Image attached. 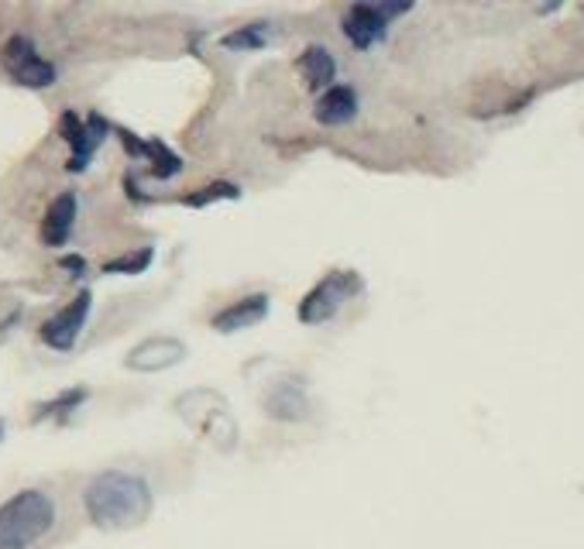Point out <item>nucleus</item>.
<instances>
[{"instance_id": "f03ea898", "label": "nucleus", "mask_w": 584, "mask_h": 549, "mask_svg": "<svg viewBox=\"0 0 584 549\" xmlns=\"http://www.w3.org/2000/svg\"><path fill=\"white\" fill-rule=\"evenodd\" d=\"M55 526V502L38 487H24L0 505V549H31Z\"/></svg>"}, {"instance_id": "7ed1b4c3", "label": "nucleus", "mask_w": 584, "mask_h": 549, "mask_svg": "<svg viewBox=\"0 0 584 549\" xmlns=\"http://www.w3.org/2000/svg\"><path fill=\"white\" fill-rule=\"evenodd\" d=\"M361 288H364V282H361L358 271H351V268L330 271L327 279H320V282L303 295V303H299V320H303L306 327H320V323L334 320L340 312V306H344L347 299H355Z\"/></svg>"}, {"instance_id": "4468645a", "label": "nucleus", "mask_w": 584, "mask_h": 549, "mask_svg": "<svg viewBox=\"0 0 584 549\" xmlns=\"http://www.w3.org/2000/svg\"><path fill=\"white\" fill-rule=\"evenodd\" d=\"M265 409L271 419H282V422H299V419L310 416V402L303 395V385H279L269 398H265Z\"/></svg>"}, {"instance_id": "2eb2a0df", "label": "nucleus", "mask_w": 584, "mask_h": 549, "mask_svg": "<svg viewBox=\"0 0 584 549\" xmlns=\"http://www.w3.org/2000/svg\"><path fill=\"white\" fill-rule=\"evenodd\" d=\"M269 38H271L269 24L254 21V24L238 28V31H230V35H224V48L227 52H258V48L269 45Z\"/></svg>"}, {"instance_id": "f3484780", "label": "nucleus", "mask_w": 584, "mask_h": 549, "mask_svg": "<svg viewBox=\"0 0 584 549\" xmlns=\"http://www.w3.org/2000/svg\"><path fill=\"white\" fill-rule=\"evenodd\" d=\"M241 196V189L234 186V182H210V186H200L196 193H189V196H182L186 206H210V203H221V199H238Z\"/></svg>"}, {"instance_id": "f257e3e1", "label": "nucleus", "mask_w": 584, "mask_h": 549, "mask_svg": "<svg viewBox=\"0 0 584 549\" xmlns=\"http://www.w3.org/2000/svg\"><path fill=\"white\" fill-rule=\"evenodd\" d=\"M83 505L96 528L124 532V528H138L152 515L155 498L145 478L128 474V470H104L87 484Z\"/></svg>"}, {"instance_id": "dca6fc26", "label": "nucleus", "mask_w": 584, "mask_h": 549, "mask_svg": "<svg viewBox=\"0 0 584 549\" xmlns=\"http://www.w3.org/2000/svg\"><path fill=\"white\" fill-rule=\"evenodd\" d=\"M87 388H66L63 395H55L52 402H42L38 405V412H35V422H42V419H59V422H66V416L72 412V409H79L83 402H87Z\"/></svg>"}, {"instance_id": "1a4fd4ad", "label": "nucleus", "mask_w": 584, "mask_h": 549, "mask_svg": "<svg viewBox=\"0 0 584 549\" xmlns=\"http://www.w3.org/2000/svg\"><path fill=\"white\" fill-rule=\"evenodd\" d=\"M269 309H271V299L265 292H251L245 299H238V303H230L227 309H221L213 316V329L217 333H238V329L258 327L269 316Z\"/></svg>"}, {"instance_id": "0eeeda50", "label": "nucleus", "mask_w": 584, "mask_h": 549, "mask_svg": "<svg viewBox=\"0 0 584 549\" xmlns=\"http://www.w3.org/2000/svg\"><path fill=\"white\" fill-rule=\"evenodd\" d=\"M182 361H186V344L182 340H176V337H148L124 357V368L138 374H158L176 368Z\"/></svg>"}, {"instance_id": "9d476101", "label": "nucleus", "mask_w": 584, "mask_h": 549, "mask_svg": "<svg viewBox=\"0 0 584 549\" xmlns=\"http://www.w3.org/2000/svg\"><path fill=\"white\" fill-rule=\"evenodd\" d=\"M121 134V145H124V152L135 154V158H145V162H152V176L155 179H172L182 172V158L169 145H162V141H141L138 134L131 131H117Z\"/></svg>"}, {"instance_id": "423d86ee", "label": "nucleus", "mask_w": 584, "mask_h": 549, "mask_svg": "<svg viewBox=\"0 0 584 549\" xmlns=\"http://www.w3.org/2000/svg\"><path fill=\"white\" fill-rule=\"evenodd\" d=\"M90 306H93V295L83 288L66 309H59L52 320H46V327H42V340H46L52 351H72L76 340H79V333H83V327H87Z\"/></svg>"}, {"instance_id": "aec40b11", "label": "nucleus", "mask_w": 584, "mask_h": 549, "mask_svg": "<svg viewBox=\"0 0 584 549\" xmlns=\"http://www.w3.org/2000/svg\"><path fill=\"white\" fill-rule=\"evenodd\" d=\"M0 439H4V419H0Z\"/></svg>"}, {"instance_id": "20e7f679", "label": "nucleus", "mask_w": 584, "mask_h": 549, "mask_svg": "<svg viewBox=\"0 0 584 549\" xmlns=\"http://www.w3.org/2000/svg\"><path fill=\"white\" fill-rule=\"evenodd\" d=\"M59 131H63L66 145L72 148L66 169L69 172H87V169H90L93 152L104 145V137H107V131H111V124H107L100 113H90V117L83 121V117H76L72 110H66Z\"/></svg>"}, {"instance_id": "9b49d317", "label": "nucleus", "mask_w": 584, "mask_h": 549, "mask_svg": "<svg viewBox=\"0 0 584 549\" xmlns=\"http://www.w3.org/2000/svg\"><path fill=\"white\" fill-rule=\"evenodd\" d=\"M313 113H316V121H320V124H327V128L351 124V121L358 117V93H355L351 87H340V83H334L330 89H323V93H320Z\"/></svg>"}, {"instance_id": "ddd939ff", "label": "nucleus", "mask_w": 584, "mask_h": 549, "mask_svg": "<svg viewBox=\"0 0 584 549\" xmlns=\"http://www.w3.org/2000/svg\"><path fill=\"white\" fill-rule=\"evenodd\" d=\"M72 223H76V193H63V196L52 199L46 220H42V241L46 247H63L72 234Z\"/></svg>"}, {"instance_id": "f8f14e48", "label": "nucleus", "mask_w": 584, "mask_h": 549, "mask_svg": "<svg viewBox=\"0 0 584 549\" xmlns=\"http://www.w3.org/2000/svg\"><path fill=\"white\" fill-rule=\"evenodd\" d=\"M296 69H299V76L306 79V87L313 89V93L330 89L334 87V76H338V62H334V55L323 45L303 48V55L296 59Z\"/></svg>"}, {"instance_id": "a211bd4d", "label": "nucleus", "mask_w": 584, "mask_h": 549, "mask_svg": "<svg viewBox=\"0 0 584 549\" xmlns=\"http://www.w3.org/2000/svg\"><path fill=\"white\" fill-rule=\"evenodd\" d=\"M155 258V247H141L135 254H124V258H113V262L104 264L107 275H141L148 271V264Z\"/></svg>"}, {"instance_id": "6ab92c4d", "label": "nucleus", "mask_w": 584, "mask_h": 549, "mask_svg": "<svg viewBox=\"0 0 584 549\" xmlns=\"http://www.w3.org/2000/svg\"><path fill=\"white\" fill-rule=\"evenodd\" d=\"M63 268H66L69 275H83V271H87V262H83V258H79V254H66V258H63Z\"/></svg>"}, {"instance_id": "39448f33", "label": "nucleus", "mask_w": 584, "mask_h": 549, "mask_svg": "<svg viewBox=\"0 0 584 549\" xmlns=\"http://www.w3.org/2000/svg\"><path fill=\"white\" fill-rule=\"evenodd\" d=\"M4 66L14 76V83L28 89H46L55 83V66L38 55V48L28 42L24 35H14L4 48Z\"/></svg>"}, {"instance_id": "6e6552de", "label": "nucleus", "mask_w": 584, "mask_h": 549, "mask_svg": "<svg viewBox=\"0 0 584 549\" xmlns=\"http://www.w3.org/2000/svg\"><path fill=\"white\" fill-rule=\"evenodd\" d=\"M340 28H344V38L364 52V48H371L375 42H382L385 31H388V21H385V14L379 11V4H355Z\"/></svg>"}]
</instances>
